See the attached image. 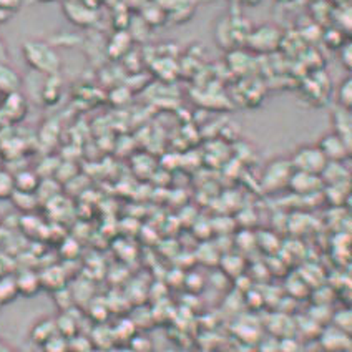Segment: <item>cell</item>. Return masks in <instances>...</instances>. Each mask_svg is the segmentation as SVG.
Segmentation results:
<instances>
[{"label":"cell","mask_w":352,"mask_h":352,"mask_svg":"<svg viewBox=\"0 0 352 352\" xmlns=\"http://www.w3.org/2000/svg\"><path fill=\"white\" fill-rule=\"evenodd\" d=\"M22 55L27 65L38 74L50 77L62 70V58L54 47L42 40H27L22 45Z\"/></svg>","instance_id":"obj_1"},{"label":"cell","mask_w":352,"mask_h":352,"mask_svg":"<svg viewBox=\"0 0 352 352\" xmlns=\"http://www.w3.org/2000/svg\"><path fill=\"white\" fill-rule=\"evenodd\" d=\"M291 166L294 171H301V173L309 175H321L324 166H326L327 160L324 158L318 145H302L294 150L293 157L289 160Z\"/></svg>","instance_id":"obj_2"},{"label":"cell","mask_w":352,"mask_h":352,"mask_svg":"<svg viewBox=\"0 0 352 352\" xmlns=\"http://www.w3.org/2000/svg\"><path fill=\"white\" fill-rule=\"evenodd\" d=\"M294 170L291 166L289 160H274L270 166L266 168L263 176V185L266 190L276 191L281 190L283 186L289 185V179Z\"/></svg>","instance_id":"obj_3"},{"label":"cell","mask_w":352,"mask_h":352,"mask_svg":"<svg viewBox=\"0 0 352 352\" xmlns=\"http://www.w3.org/2000/svg\"><path fill=\"white\" fill-rule=\"evenodd\" d=\"M318 148L327 162H346L351 155L349 143L344 142L334 131L322 135L318 142Z\"/></svg>","instance_id":"obj_4"},{"label":"cell","mask_w":352,"mask_h":352,"mask_svg":"<svg viewBox=\"0 0 352 352\" xmlns=\"http://www.w3.org/2000/svg\"><path fill=\"white\" fill-rule=\"evenodd\" d=\"M246 40L251 49L266 54V52L278 49L279 43H281V32L276 29L274 25H261L258 30L251 32Z\"/></svg>","instance_id":"obj_5"},{"label":"cell","mask_w":352,"mask_h":352,"mask_svg":"<svg viewBox=\"0 0 352 352\" xmlns=\"http://www.w3.org/2000/svg\"><path fill=\"white\" fill-rule=\"evenodd\" d=\"M319 344L322 352H347L351 349V338L349 333L329 326L319 333Z\"/></svg>","instance_id":"obj_6"},{"label":"cell","mask_w":352,"mask_h":352,"mask_svg":"<svg viewBox=\"0 0 352 352\" xmlns=\"http://www.w3.org/2000/svg\"><path fill=\"white\" fill-rule=\"evenodd\" d=\"M0 113L3 115L7 122H20L27 115V100L22 97L20 91L6 95Z\"/></svg>","instance_id":"obj_7"},{"label":"cell","mask_w":352,"mask_h":352,"mask_svg":"<svg viewBox=\"0 0 352 352\" xmlns=\"http://www.w3.org/2000/svg\"><path fill=\"white\" fill-rule=\"evenodd\" d=\"M63 12H65L67 19L70 20L72 23L80 27H88L95 22V12L90 9V7L85 6V3H78L75 0H70L63 6Z\"/></svg>","instance_id":"obj_8"},{"label":"cell","mask_w":352,"mask_h":352,"mask_svg":"<svg viewBox=\"0 0 352 352\" xmlns=\"http://www.w3.org/2000/svg\"><path fill=\"white\" fill-rule=\"evenodd\" d=\"M289 186L299 195H311V193H316L318 190H321L324 185H322L321 176L294 171L289 179Z\"/></svg>","instance_id":"obj_9"},{"label":"cell","mask_w":352,"mask_h":352,"mask_svg":"<svg viewBox=\"0 0 352 352\" xmlns=\"http://www.w3.org/2000/svg\"><path fill=\"white\" fill-rule=\"evenodd\" d=\"M319 176L322 179V185L324 183H327V186L349 185V170L344 166V162H327Z\"/></svg>","instance_id":"obj_10"},{"label":"cell","mask_w":352,"mask_h":352,"mask_svg":"<svg viewBox=\"0 0 352 352\" xmlns=\"http://www.w3.org/2000/svg\"><path fill=\"white\" fill-rule=\"evenodd\" d=\"M331 122H333V131L339 135L344 142L351 145V135H352V117L351 110L347 108L336 107L331 113Z\"/></svg>","instance_id":"obj_11"},{"label":"cell","mask_w":352,"mask_h":352,"mask_svg":"<svg viewBox=\"0 0 352 352\" xmlns=\"http://www.w3.org/2000/svg\"><path fill=\"white\" fill-rule=\"evenodd\" d=\"M20 88H22V77L19 72L12 69L7 62H0V95L6 97V95L20 91Z\"/></svg>","instance_id":"obj_12"},{"label":"cell","mask_w":352,"mask_h":352,"mask_svg":"<svg viewBox=\"0 0 352 352\" xmlns=\"http://www.w3.org/2000/svg\"><path fill=\"white\" fill-rule=\"evenodd\" d=\"M63 91V83L60 80L58 75H50L47 77L45 83L42 87V100L45 105H55V103L60 102Z\"/></svg>","instance_id":"obj_13"},{"label":"cell","mask_w":352,"mask_h":352,"mask_svg":"<svg viewBox=\"0 0 352 352\" xmlns=\"http://www.w3.org/2000/svg\"><path fill=\"white\" fill-rule=\"evenodd\" d=\"M15 281H17L19 294L22 296L37 294L40 287H42V284H40V276L37 273H34V271H22L19 276H15Z\"/></svg>","instance_id":"obj_14"},{"label":"cell","mask_w":352,"mask_h":352,"mask_svg":"<svg viewBox=\"0 0 352 352\" xmlns=\"http://www.w3.org/2000/svg\"><path fill=\"white\" fill-rule=\"evenodd\" d=\"M57 331V324L52 322L50 319H42V321H38L34 326V329H32V339H34V342L43 346V344L54 338L55 334H58Z\"/></svg>","instance_id":"obj_15"},{"label":"cell","mask_w":352,"mask_h":352,"mask_svg":"<svg viewBox=\"0 0 352 352\" xmlns=\"http://www.w3.org/2000/svg\"><path fill=\"white\" fill-rule=\"evenodd\" d=\"M15 191H23V193H35L40 186L38 176L34 171H20L14 175Z\"/></svg>","instance_id":"obj_16"},{"label":"cell","mask_w":352,"mask_h":352,"mask_svg":"<svg viewBox=\"0 0 352 352\" xmlns=\"http://www.w3.org/2000/svg\"><path fill=\"white\" fill-rule=\"evenodd\" d=\"M19 296L15 276H0V306L9 304Z\"/></svg>","instance_id":"obj_17"},{"label":"cell","mask_w":352,"mask_h":352,"mask_svg":"<svg viewBox=\"0 0 352 352\" xmlns=\"http://www.w3.org/2000/svg\"><path fill=\"white\" fill-rule=\"evenodd\" d=\"M336 100H338V107L351 110V103H352V80L351 78H344L342 82L339 83L338 90H336Z\"/></svg>","instance_id":"obj_18"},{"label":"cell","mask_w":352,"mask_h":352,"mask_svg":"<svg viewBox=\"0 0 352 352\" xmlns=\"http://www.w3.org/2000/svg\"><path fill=\"white\" fill-rule=\"evenodd\" d=\"M15 193L14 175L7 170H0V199H9Z\"/></svg>","instance_id":"obj_19"},{"label":"cell","mask_w":352,"mask_h":352,"mask_svg":"<svg viewBox=\"0 0 352 352\" xmlns=\"http://www.w3.org/2000/svg\"><path fill=\"white\" fill-rule=\"evenodd\" d=\"M42 347H43V352H69L70 351L69 342L58 334H55L54 338L49 339V341L43 344Z\"/></svg>","instance_id":"obj_20"},{"label":"cell","mask_w":352,"mask_h":352,"mask_svg":"<svg viewBox=\"0 0 352 352\" xmlns=\"http://www.w3.org/2000/svg\"><path fill=\"white\" fill-rule=\"evenodd\" d=\"M256 352H281V342L276 336H267L256 344Z\"/></svg>","instance_id":"obj_21"},{"label":"cell","mask_w":352,"mask_h":352,"mask_svg":"<svg viewBox=\"0 0 352 352\" xmlns=\"http://www.w3.org/2000/svg\"><path fill=\"white\" fill-rule=\"evenodd\" d=\"M336 319V326L338 329L344 331V333H349V327H351V311H339L334 316Z\"/></svg>","instance_id":"obj_22"},{"label":"cell","mask_w":352,"mask_h":352,"mask_svg":"<svg viewBox=\"0 0 352 352\" xmlns=\"http://www.w3.org/2000/svg\"><path fill=\"white\" fill-rule=\"evenodd\" d=\"M281 342V352H299V342L296 339L283 338L279 339Z\"/></svg>","instance_id":"obj_23"},{"label":"cell","mask_w":352,"mask_h":352,"mask_svg":"<svg viewBox=\"0 0 352 352\" xmlns=\"http://www.w3.org/2000/svg\"><path fill=\"white\" fill-rule=\"evenodd\" d=\"M20 7H22V0H0V9L7 10L12 15H14Z\"/></svg>","instance_id":"obj_24"},{"label":"cell","mask_w":352,"mask_h":352,"mask_svg":"<svg viewBox=\"0 0 352 352\" xmlns=\"http://www.w3.org/2000/svg\"><path fill=\"white\" fill-rule=\"evenodd\" d=\"M352 47L347 43V45H344V49L341 50V62L342 65L346 67V70H351V65H352Z\"/></svg>","instance_id":"obj_25"},{"label":"cell","mask_w":352,"mask_h":352,"mask_svg":"<svg viewBox=\"0 0 352 352\" xmlns=\"http://www.w3.org/2000/svg\"><path fill=\"white\" fill-rule=\"evenodd\" d=\"M10 17H12V14H9V12H7V10L0 9V23L7 22V20H9Z\"/></svg>","instance_id":"obj_26"},{"label":"cell","mask_w":352,"mask_h":352,"mask_svg":"<svg viewBox=\"0 0 352 352\" xmlns=\"http://www.w3.org/2000/svg\"><path fill=\"white\" fill-rule=\"evenodd\" d=\"M0 62H6V45H3L2 38H0Z\"/></svg>","instance_id":"obj_27"},{"label":"cell","mask_w":352,"mask_h":352,"mask_svg":"<svg viewBox=\"0 0 352 352\" xmlns=\"http://www.w3.org/2000/svg\"><path fill=\"white\" fill-rule=\"evenodd\" d=\"M230 352H245V351H243L241 347H239V349H234V351H230Z\"/></svg>","instance_id":"obj_28"},{"label":"cell","mask_w":352,"mask_h":352,"mask_svg":"<svg viewBox=\"0 0 352 352\" xmlns=\"http://www.w3.org/2000/svg\"><path fill=\"white\" fill-rule=\"evenodd\" d=\"M198 352H214V351H210V349H201V351H198Z\"/></svg>","instance_id":"obj_29"},{"label":"cell","mask_w":352,"mask_h":352,"mask_svg":"<svg viewBox=\"0 0 352 352\" xmlns=\"http://www.w3.org/2000/svg\"><path fill=\"white\" fill-rule=\"evenodd\" d=\"M42 2H54V0H42Z\"/></svg>","instance_id":"obj_30"},{"label":"cell","mask_w":352,"mask_h":352,"mask_svg":"<svg viewBox=\"0 0 352 352\" xmlns=\"http://www.w3.org/2000/svg\"><path fill=\"white\" fill-rule=\"evenodd\" d=\"M0 97H2V95H0Z\"/></svg>","instance_id":"obj_31"}]
</instances>
